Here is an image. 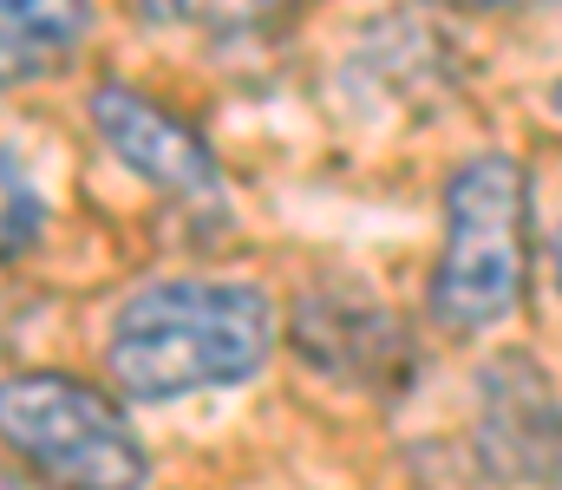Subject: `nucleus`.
<instances>
[{
    "label": "nucleus",
    "instance_id": "obj_1",
    "mask_svg": "<svg viewBox=\"0 0 562 490\" xmlns=\"http://www.w3.org/2000/svg\"><path fill=\"white\" fill-rule=\"evenodd\" d=\"M276 353V308L249 282H157L112 315V379L132 399H183L256 379Z\"/></svg>",
    "mask_w": 562,
    "mask_h": 490
},
{
    "label": "nucleus",
    "instance_id": "obj_2",
    "mask_svg": "<svg viewBox=\"0 0 562 490\" xmlns=\"http://www.w3.org/2000/svg\"><path fill=\"white\" fill-rule=\"evenodd\" d=\"M530 282V176L510 158L458 163L445 190V255L431 275V321L484 333L510 321Z\"/></svg>",
    "mask_w": 562,
    "mask_h": 490
},
{
    "label": "nucleus",
    "instance_id": "obj_3",
    "mask_svg": "<svg viewBox=\"0 0 562 490\" xmlns=\"http://www.w3.org/2000/svg\"><path fill=\"white\" fill-rule=\"evenodd\" d=\"M0 445L53 490H144L150 458L105 392L66 373L0 379Z\"/></svg>",
    "mask_w": 562,
    "mask_h": 490
},
{
    "label": "nucleus",
    "instance_id": "obj_4",
    "mask_svg": "<svg viewBox=\"0 0 562 490\" xmlns=\"http://www.w3.org/2000/svg\"><path fill=\"white\" fill-rule=\"evenodd\" d=\"M477 452L510 485L562 478V399L530 353H491L477 373Z\"/></svg>",
    "mask_w": 562,
    "mask_h": 490
},
{
    "label": "nucleus",
    "instance_id": "obj_5",
    "mask_svg": "<svg viewBox=\"0 0 562 490\" xmlns=\"http://www.w3.org/2000/svg\"><path fill=\"white\" fill-rule=\"evenodd\" d=\"M86 112H92L105 151L119 163H132L144 183H157L164 196L196 203V209H216L223 203V163H216V151L183 118H170L164 105H150L144 92H132V86H99Z\"/></svg>",
    "mask_w": 562,
    "mask_h": 490
},
{
    "label": "nucleus",
    "instance_id": "obj_6",
    "mask_svg": "<svg viewBox=\"0 0 562 490\" xmlns=\"http://www.w3.org/2000/svg\"><path fill=\"white\" fill-rule=\"evenodd\" d=\"M92 26V0H0V92L59 72Z\"/></svg>",
    "mask_w": 562,
    "mask_h": 490
},
{
    "label": "nucleus",
    "instance_id": "obj_7",
    "mask_svg": "<svg viewBox=\"0 0 562 490\" xmlns=\"http://www.w3.org/2000/svg\"><path fill=\"white\" fill-rule=\"evenodd\" d=\"M150 7V20H177V26H216V33H229V26H256V20H269L281 7H294V0H144Z\"/></svg>",
    "mask_w": 562,
    "mask_h": 490
},
{
    "label": "nucleus",
    "instance_id": "obj_8",
    "mask_svg": "<svg viewBox=\"0 0 562 490\" xmlns=\"http://www.w3.org/2000/svg\"><path fill=\"white\" fill-rule=\"evenodd\" d=\"M451 7H524V0H451Z\"/></svg>",
    "mask_w": 562,
    "mask_h": 490
},
{
    "label": "nucleus",
    "instance_id": "obj_9",
    "mask_svg": "<svg viewBox=\"0 0 562 490\" xmlns=\"http://www.w3.org/2000/svg\"><path fill=\"white\" fill-rule=\"evenodd\" d=\"M0 490H26V485H13V478H0Z\"/></svg>",
    "mask_w": 562,
    "mask_h": 490
},
{
    "label": "nucleus",
    "instance_id": "obj_10",
    "mask_svg": "<svg viewBox=\"0 0 562 490\" xmlns=\"http://www.w3.org/2000/svg\"><path fill=\"white\" fill-rule=\"evenodd\" d=\"M557 275H562V236H557Z\"/></svg>",
    "mask_w": 562,
    "mask_h": 490
},
{
    "label": "nucleus",
    "instance_id": "obj_11",
    "mask_svg": "<svg viewBox=\"0 0 562 490\" xmlns=\"http://www.w3.org/2000/svg\"><path fill=\"white\" fill-rule=\"evenodd\" d=\"M557 112H562V86H557Z\"/></svg>",
    "mask_w": 562,
    "mask_h": 490
}]
</instances>
